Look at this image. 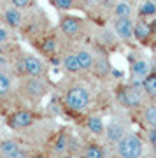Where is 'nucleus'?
Returning <instances> with one entry per match:
<instances>
[{"label":"nucleus","instance_id":"f257e3e1","mask_svg":"<svg viewBox=\"0 0 156 158\" xmlns=\"http://www.w3.org/2000/svg\"><path fill=\"white\" fill-rule=\"evenodd\" d=\"M12 72L16 77H47L49 65L42 56L19 49L12 60Z\"/></svg>","mask_w":156,"mask_h":158},{"label":"nucleus","instance_id":"f03ea898","mask_svg":"<svg viewBox=\"0 0 156 158\" xmlns=\"http://www.w3.org/2000/svg\"><path fill=\"white\" fill-rule=\"evenodd\" d=\"M58 32L68 44H77L83 42L84 37L89 35L91 25L88 18H81L70 12H60L58 14Z\"/></svg>","mask_w":156,"mask_h":158},{"label":"nucleus","instance_id":"7ed1b4c3","mask_svg":"<svg viewBox=\"0 0 156 158\" xmlns=\"http://www.w3.org/2000/svg\"><path fill=\"white\" fill-rule=\"evenodd\" d=\"M63 40L65 39L61 37L58 28L51 27L44 35H40L37 40H34L32 46L39 51L42 58H47V60H51V62H55L60 65V55H61V51L65 49Z\"/></svg>","mask_w":156,"mask_h":158},{"label":"nucleus","instance_id":"20e7f679","mask_svg":"<svg viewBox=\"0 0 156 158\" xmlns=\"http://www.w3.org/2000/svg\"><path fill=\"white\" fill-rule=\"evenodd\" d=\"M49 28H51V25H49L47 16L37 7V9H34V11L27 12V19H25L23 28L19 30V35L32 44L34 40L39 39L40 35H44Z\"/></svg>","mask_w":156,"mask_h":158},{"label":"nucleus","instance_id":"39448f33","mask_svg":"<svg viewBox=\"0 0 156 158\" xmlns=\"http://www.w3.org/2000/svg\"><path fill=\"white\" fill-rule=\"evenodd\" d=\"M51 90L47 77H19L18 91L30 102H40Z\"/></svg>","mask_w":156,"mask_h":158},{"label":"nucleus","instance_id":"423d86ee","mask_svg":"<svg viewBox=\"0 0 156 158\" xmlns=\"http://www.w3.org/2000/svg\"><path fill=\"white\" fill-rule=\"evenodd\" d=\"M116 100L121 107L128 109V111H137V109H142L146 106V97L144 90L139 88V86H133L126 83V85H119L116 90Z\"/></svg>","mask_w":156,"mask_h":158},{"label":"nucleus","instance_id":"0eeeda50","mask_svg":"<svg viewBox=\"0 0 156 158\" xmlns=\"http://www.w3.org/2000/svg\"><path fill=\"white\" fill-rule=\"evenodd\" d=\"M63 102H65V107L68 111H72V113H84L89 107L91 93L83 85H72L65 90Z\"/></svg>","mask_w":156,"mask_h":158},{"label":"nucleus","instance_id":"6e6552de","mask_svg":"<svg viewBox=\"0 0 156 158\" xmlns=\"http://www.w3.org/2000/svg\"><path fill=\"white\" fill-rule=\"evenodd\" d=\"M116 155L119 158H142L144 155V141L139 134L128 132L116 144Z\"/></svg>","mask_w":156,"mask_h":158},{"label":"nucleus","instance_id":"1a4fd4ad","mask_svg":"<svg viewBox=\"0 0 156 158\" xmlns=\"http://www.w3.org/2000/svg\"><path fill=\"white\" fill-rule=\"evenodd\" d=\"M0 19H2V23L6 27H9L16 34H19V30L23 28L25 19H27V12L21 11V9H18V7H14V6H11V4H7L2 9V12H0Z\"/></svg>","mask_w":156,"mask_h":158},{"label":"nucleus","instance_id":"9d476101","mask_svg":"<svg viewBox=\"0 0 156 158\" xmlns=\"http://www.w3.org/2000/svg\"><path fill=\"white\" fill-rule=\"evenodd\" d=\"M133 25L135 18H119V19H111L112 32L116 34L119 42L123 44H132L133 40Z\"/></svg>","mask_w":156,"mask_h":158},{"label":"nucleus","instance_id":"9b49d317","mask_svg":"<svg viewBox=\"0 0 156 158\" xmlns=\"http://www.w3.org/2000/svg\"><path fill=\"white\" fill-rule=\"evenodd\" d=\"M151 70H153V65H151L149 60H146V58L133 60V62L130 63V85L142 88V83L151 74Z\"/></svg>","mask_w":156,"mask_h":158},{"label":"nucleus","instance_id":"f8f14e48","mask_svg":"<svg viewBox=\"0 0 156 158\" xmlns=\"http://www.w3.org/2000/svg\"><path fill=\"white\" fill-rule=\"evenodd\" d=\"M125 121H126V119L116 116V118H112L109 123H105V134H104V137H105V141L109 142V144H114V146H116L117 142L128 134V125L125 123Z\"/></svg>","mask_w":156,"mask_h":158},{"label":"nucleus","instance_id":"ddd939ff","mask_svg":"<svg viewBox=\"0 0 156 158\" xmlns=\"http://www.w3.org/2000/svg\"><path fill=\"white\" fill-rule=\"evenodd\" d=\"M133 40L140 46H153V42H154V34H153V28H151V25H149V19L135 18Z\"/></svg>","mask_w":156,"mask_h":158},{"label":"nucleus","instance_id":"4468645a","mask_svg":"<svg viewBox=\"0 0 156 158\" xmlns=\"http://www.w3.org/2000/svg\"><path fill=\"white\" fill-rule=\"evenodd\" d=\"M34 123H35V114L30 109H18V111L9 114V118H7V125L12 130H25L28 127H32Z\"/></svg>","mask_w":156,"mask_h":158},{"label":"nucleus","instance_id":"2eb2a0df","mask_svg":"<svg viewBox=\"0 0 156 158\" xmlns=\"http://www.w3.org/2000/svg\"><path fill=\"white\" fill-rule=\"evenodd\" d=\"M95 44H96V48H98V51L107 53V51L116 49L117 46H119V39H117L116 34L112 32V28L104 27V28L96 30V34H95Z\"/></svg>","mask_w":156,"mask_h":158},{"label":"nucleus","instance_id":"dca6fc26","mask_svg":"<svg viewBox=\"0 0 156 158\" xmlns=\"http://www.w3.org/2000/svg\"><path fill=\"white\" fill-rule=\"evenodd\" d=\"M74 51H76V56L79 60V65H81V70L83 72H91L93 67H95V60H96V53L91 48L84 46L83 42H77L74 46Z\"/></svg>","mask_w":156,"mask_h":158},{"label":"nucleus","instance_id":"f3484780","mask_svg":"<svg viewBox=\"0 0 156 158\" xmlns=\"http://www.w3.org/2000/svg\"><path fill=\"white\" fill-rule=\"evenodd\" d=\"M60 65L68 74H81V65H79V60L76 56V51L74 48H68V49H63L60 55Z\"/></svg>","mask_w":156,"mask_h":158},{"label":"nucleus","instance_id":"a211bd4d","mask_svg":"<svg viewBox=\"0 0 156 158\" xmlns=\"http://www.w3.org/2000/svg\"><path fill=\"white\" fill-rule=\"evenodd\" d=\"M111 19H119V18H135V6L128 2H112L111 11H109Z\"/></svg>","mask_w":156,"mask_h":158},{"label":"nucleus","instance_id":"6ab92c4d","mask_svg":"<svg viewBox=\"0 0 156 158\" xmlns=\"http://www.w3.org/2000/svg\"><path fill=\"white\" fill-rule=\"evenodd\" d=\"M16 90V76L9 70H0V98H9Z\"/></svg>","mask_w":156,"mask_h":158},{"label":"nucleus","instance_id":"aec40b11","mask_svg":"<svg viewBox=\"0 0 156 158\" xmlns=\"http://www.w3.org/2000/svg\"><path fill=\"white\" fill-rule=\"evenodd\" d=\"M49 6L58 12H70V11H84L83 0H47Z\"/></svg>","mask_w":156,"mask_h":158},{"label":"nucleus","instance_id":"412c9836","mask_svg":"<svg viewBox=\"0 0 156 158\" xmlns=\"http://www.w3.org/2000/svg\"><path fill=\"white\" fill-rule=\"evenodd\" d=\"M112 67H111V62H109V56H107V53L104 51H98L96 53V60H95V67L91 72L98 76V77H107L109 74H111Z\"/></svg>","mask_w":156,"mask_h":158},{"label":"nucleus","instance_id":"4be33fe9","mask_svg":"<svg viewBox=\"0 0 156 158\" xmlns=\"http://www.w3.org/2000/svg\"><path fill=\"white\" fill-rule=\"evenodd\" d=\"M156 16V2L154 0H142L139 6L135 7V18L142 19H151Z\"/></svg>","mask_w":156,"mask_h":158},{"label":"nucleus","instance_id":"5701e85b","mask_svg":"<svg viewBox=\"0 0 156 158\" xmlns=\"http://www.w3.org/2000/svg\"><path fill=\"white\" fill-rule=\"evenodd\" d=\"M84 125H86V128H88L93 135H104V134H105V121H104L102 116L91 114V116L86 118Z\"/></svg>","mask_w":156,"mask_h":158},{"label":"nucleus","instance_id":"b1692460","mask_svg":"<svg viewBox=\"0 0 156 158\" xmlns=\"http://www.w3.org/2000/svg\"><path fill=\"white\" fill-rule=\"evenodd\" d=\"M140 118H142V123L147 127V128H156V106L147 102L144 107L140 109Z\"/></svg>","mask_w":156,"mask_h":158},{"label":"nucleus","instance_id":"393cba45","mask_svg":"<svg viewBox=\"0 0 156 158\" xmlns=\"http://www.w3.org/2000/svg\"><path fill=\"white\" fill-rule=\"evenodd\" d=\"M81 158H105V149L96 142H89L81 149Z\"/></svg>","mask_w":156,"mask_h":158},{"label":"nucleus","instance_id":"a878e982","mask_svg":"<svg viewBox=\"0 0 156 158\" xmlns=\"http://www.w3.org/2000/svg\"><path fill=\"white\" fill-rule=\"evenodd\" d=\"M21 148L14 139H4L0 141V158H11L12 155H16Z\"/></svg>","mask_w":156,"mask_h":158},{"label":"nucleus","instance_id":"bb28decb","mask_svg":"<svg viewBox=\"0 0 156 158\" xmlns=\"http://www.w3.org/2000/svg\"><path fill=\"white\" fill-rule=\"evenodd\" d=\"M142 90H144L146 97H147L149 100L156 98V69H153L151 74L144 79V83H142Z\"/></svg>","mask_w":156,"mask_h":158},{"label":"nucleus","instance_id":"cd10ccee","mask_svg":"<svg viewBox=\"0 0 156 158\" xmlns=\"http://www.w3.org/2000/svg\"><path fill=\"white\" fill-rule=\"evenodd\" d=\"M68 148H70V135H67L65 132H61L60 135L55 139L53 149H55L56 155H65V153H68Z\"/></svg>","mask_w":156,"mask_h":158},{"label":"nucleus","instance_id":"c85d7f7f","mask_svg":"<svg viewBox=\"0 0 156 158\" xmlns=\"http://www.w3.org/2000/svg\"><path fill=\"white\" fill-rule=\"evenodd\" d=\"M14 42H16V32L6 27L4 23H0V48H6Z\"/></svg>","mask_w":156,"mask_h":158},{"label":"nucleus","instance_id":"c756f323","mask_svg":"<svg viewBox=\"0 0 156 158\" xmlns=\"http://www.w3.org/2000/svg\"><path fill=\"white\" fill-rule=\"evenodd\" d=\"M9 4L18 7V9H21V11H25V12L37 9V0H9Z\"/></svg>","mask_w":156,"mask_h":158},{"label":"nucleus","instance_id":"7c9ffc66","mask_svg":"<svg viewBox=\"0 0 156 158\" xmlns=\"http://www.w3.org/2000/svg\"><path fill=\"white\" fill-rule=\"evenodd\" d=\"M147 142L151 146H156V128H147V135H146Z\"/></svg>","mask_w":156,"mask_h":158},{"label":"nucleus","instance_id":"2f4dec72","mask_svg":"<svg viewBox=\"0 0 156 158\" xmlns=\"http://www.w3.org/2000/svg\"><path fill=\"white\" fill-rule=\"evenodd\" d=\"M11 158H30V156H28V153L25 151V149H19V151H18L16 155H12Z\"/></svg>","mask_w":156,"mask_h":158},{"label":"nucleus","instance_id":"473e14b6","mask_svg":"<svg viewBox=\"0 0 156 158\" xmlns=\"http://www.w3.org/2000/svg\"><path fill=\"white\" fill-rule=\"evenodd\" d=\"M149 25H151V28H153V34H154V39H156V16L149 19Z\"/></svg>","mask_w":156,"mask_h":158},{"label":"nucleus","instance_id":"72a5a7b5","mask_svg":"<svg viewBox=\"0 0 156 158\" xmlns=\"http://www.w3.org/2000/svg\"><path fill=\"white\" fill-rule=\"evenodd\" d=\"M116 2H128V4H135V2H139V0H116Z\"/></svg>","mask_w":156,"mask_h":158},{"label":"nucleus","instance_id":"f704fd0d","mask_svg":"<svg viewBox=\"0 0 156 158\" xmlns=\"http://www.w3.org/2000/svg\"><path fill=\"white\" fill-rule=\"evenodd\" d=\"M6 2H7V4H9V0H0V7H2V9H4V7H6V6H4V4H6Z\"/></svg>","mask_w":156,"mask_h":158},{"label":"nucleus","instance_id":"c9c22d12","mask_svg":"<svg viewBox=\"0 0 156 158\" xmlns=\"http://www.w3.org/2000/svg\"><path fill=\"white\" fill-rule=\"evenodd\" d=\"M153 156L156 158V146H153Z\"/></svg>","mask_w":156,"mask_h":158},{"label":"nucleus","instance_id":"e433bc0d","mask_svg":"<svg viewBox=\"0 0 156 158\" xmlns=\"http://www.w3.org/2000/svg\"><path fill=\"white\" fill-rule=\"evenodd\" d=\"M151 102V104H154V106H156V98H153V100H149Z\"/></svg>","mask_w":156,"mask_h":158},{"label":"nucleus","instance_id":"4c0bfd02","mask_svg":"<svg viewBox=\"0 0 156 158\" xmlns=\"http://www.w3.org/2000/svg\"><path fill=\"white\" fill-rule=\"evenodd\" d=\"M153 46H154V48H156V39H154V42H153Z\"/></svg>","mask_w":156,"mask_h":158},{"label":"nucleus","instance_id":"58836bf2","mask_svg":"<svg viewBox=\"0 0 156 158\" xmlns=\"http://www.w3.org/2000/svg\"><path fill=\"white\" fill-rule=\"evenodd\" d=\"M149 158H154V156H153V155H151V156H149Z\"/></svg>","mask_w":156,"mask_h":158},{"label":"nucleus","instance_id":"ea45409f","mask_svg":"<svg viewBox=\"0 0 156 158\" xmlns=\"http://www.w3.org/2000/svg\"><path fill=\"white\" fill-rule=\"evenodd\" d=\"M142 158H144V156H142Z\"/></svg>","mask_w":156,"mask_h":158}]
</instances>
